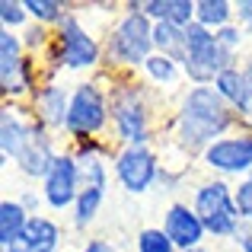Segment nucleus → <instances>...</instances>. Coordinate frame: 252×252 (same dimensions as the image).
Listing matches in <instances>:
<instances>
[{"instance_id": "obj_34", "label": "nucleus", "mask_w": 252, "mask_h": 252, "mask_svg": "<svg viewBox=\"0 0 252 252\" xmlns=\"http://www.w3.org/2000/svg\"><path fill=\"white\" fill-rule=\"evenodd\" d=\"M0 252H29V249H26L23 243H16V246H10V249H0Z\"/></svg>"}, {"instance_id": "obj_32", "label": "nucleus", "mask_w": 252, "mask_h": 252, "mask_svg": "<svg viewBox=\"0 0 252 252\" xmlns=\"http://www.w3.org/2000/svg\"><path fill=\"white\" fill-rule=\"evenodd\" d=\"M230 246H233L236 252H252V227H246V223H243V230L236 233V240L230 243Z\"/></svg>"}, {"instance_id": "obj_27", "label": "nucleus", "mask_w": 252, "mask_h": 252, "mask_svg": "<svg viewBox=\"0 0 252 252\" xmlns=\"http://www.w3.org/2000/svg\"><path fill=\"white\" fill-rule=\"evenodd\" d=\"M134 249L137 252H179L176 243L163 233V227H141L134 233Z\"/></svg>"}, {"instance_id": "obj_30", "label": "nucleus", "mask_w": 252, "mask_h": 252, "mask_svg": "<svg viewBox=\"0 0 252 252\" xmlns=\"http://www.w3.org/2000/svg\"><path fill=\"white\" fill-rule=\"evenodd\" d=\"M19 204H23L29 214H42L45 198H42V191H38V189H23V191H19Z\"/></svg>"}, {"instance_id": "obj_31", "label": "nucleus", "mask_w": 252, "mask_h": 252, "mask_svg": "<svg viewBox=\"0 0 252 252\" xmlns=\"http://www.w3.org/2000/svg\"><path fill=\"white\" fill-rule=\"evenodd\" d=\"M77 252H118V249H115V243L102 240V236H86L80 246H77Z\"/></svg>"}, {"instance_id": "obj_28", "label": "nucleus", "mask_w": 252, "mask_h": 252, "mask_svg": "<svg viewBox=\"0 0 252 252\" xmlns=\"http://www.w3.org/2000/svg\"><path fill=\"white\" fill-rule=\"evenodd\" d=\"M29 10H26V0H0V29L6 32H23L29 26Z\"/></svg>"}, {"instance_id": "obj_4", "label": "nucleus", "mask_w": 252, "mask_h": 252, "mask_svg": "<svg viewBox=\"0 0 252 252\" xmlns=\"http://www.w3.org/2000/svg\"><path fill=\"white\" fill-rule=\"evenodd\" d=\"M105 45V74L141 77V67L154 55V23L141 10V0H128L118 6L115 19L102 35Z\"/></svg>"}, {"instance_id": "obj_10", "label": "nucleus", "mask_w": 252, "mask_h": 252, "mask_svg": "<svg viewBox=\"0 0 252 252\" xmlns=\"http://www.w3.org/2000/svg\"><path fill=\"white\" fill-rule=\"evenodd\" d=\"M195 163L208 172V176L223 179V182H240V179H246L252 172V131L236 128L233 134L214 141Z\"/></svg>"}, {"instance_id": "obj_3", "label": "nucleus", "mask_w": 252, "mask_h": 252, "mask_svg": "<svg viewBox=\"0 0 252 252\" xmlns=\"http://www.w3.org/2000/svg\"><path fill=\"white\" fill-rule=\"evenodd\" d=\"M45 77H96L105 70V45L96 32L86 26L77 6H70V13L61 19V26L55 29V48L48 51V58L42 61Z\"/></svg>"}, {"instance_id": "obj_20", "label": "nucleus", "mask_w": 252, "mask_h": 252, "mask_svg": "<svg viewBox=\"0 0 252 252\" xmlns=\"http://www.w3.org/2000/svg\"><path fill=\"white\" fill-rule=\"evenodd\" d=\"M29 217L32 214L19 204V198H3L0 201V249H10L23 240Z\"/></svg>"}, {"instance_id": "obj_13", "label": "nucleus", "mask_w": 252, "mask_h": 252, "mask_svg": "<svg viewBox=\"0 0 252 252\" xmlns=\"http://www.w3.org/2000/svg\"><path fill=\"white\" fill-rule=\"evenodd\" d=\"M42 125L35 122L29 102H3L0 109V160L13 163L26 150V144L35 137Z\"/></svg>"}, {"instance_id": "obj_5", "label": "nucleus", "mask_w": 252, "mask_h": 252, "mask_svg": "<svg viewBox=\"0 0 252 252\" xmlns=\"http://www.w3.org/2000/svg\"><path fill=\"white\" fill-rule=\"evenodd\" d=\"M112 131V102H109V74H96L86 80H74L70 93V112L64 141L83 144V141H109Z\"/></svg>"}, {"instance_id": "obj_26", "label": "nucleus", "mask_w": 252, "mask_h": 252, "mask_svg": "<svg viewBox=\"0 0 252 252\" xmlns=\"http://www.w3.org/2000/svg\"><path fill=\"white\" fill-rule=\"evenodd\" d=\"M243 90H246V80H243V67H240V64H236V67H227V70H223V74L214 80V93H217V96H220L233 112H236V105H240V99H243Z\"/></svg>"}, {"instance_id": "obj_1", "label": "nucleus", "mask_w": 252, "mask_h": 252, "mask_svg": "<svg viewBox=\"0 0 252 252\" xmlns=\"http://www.w3.org/2000/svg\"><path fill=\"white\" fill-rule=\"evenodd\" d=\"M240 125V115L214 93V86H189L172 102L166 118L169 147L185 154L189 160H198L214 141L233 134Z\"/></svg>"}, {"instance_id": "obj_12", "label": "nucleus", "mask_w": 252, "mask_h": 252, "mask_svg": "<svg viewBox=\"0 0 252 252\" xmlns=\"http://www.w3.org/2000/svg\"><path fill=\"white\" fill-rule=\"evenodd\" d=\"M70 93H74V83L61 80V77H45L42 86L32 93L29 109L35 115V122L42 125L45 131L64 137V128H67V112H70ZM67 144V141H64Z\"/></svg>"}, {"instance_id": "obj_15", "label": "nucleus", "mask_w": 252, "mask_h": 252, "mask_svg": "<svg viewBox=\"0 0 252 252\" xmlns=\"http://www.w3.org/2000/svg\"><path fill=\"white\" fill-rule=\"evenodd\" d=\"M163 233L169 236L172 243H176L179 252H191V249H201L208 246V230H204L201 217L195 214V208H191L189 201H172L166 204V211H163Z\"/></svg>"}, {"instance_id": "obj_16", "label": "nucleus", "mask_w": 252, "mask_h": 252, "mask_svg": "<svg viewBox=\"0 0 252 252\" xmlns=\"http://www.w3.org/2000/svg\"><path fill=\"white\" fill-rule=\"evenodd\" d=\"M141 80L147 83L157 96H172V102L189 90V80H185L182 64H179L176 58L160 55V51H154V55L147 58V64L141 67Z\"/></svg>"}, {"instance_id": "obj_7", "label": "nucleus", "mask_w": 252, "mask_h": 252, "mask_svg": "<svg viewBox=\"0 0 252 252\" xmlns=\"http://www.w3.org/2000/svg\"><path fill=\"white\" fill-rule=\"evenodd\" d=\"M42 61L26 55L19 32L0 29V93L3 102H29L32 93L42 86Z\"/></svg>"}, {"instance_id": "obj_19", "label": "nucleus", "mask_w": 252, "mask_h": 252, "mask_svg": "<svg viewBox=\"0 0 252 252\" xmlns=\"http://www.w3.org/2000/svg\"><path fill=\"white\" fill-rule=\"evenodd\" d=\"M141 10L150 23H172L182 29L195 23V0H141Z\"/></svg>"}, {"instance_id": "obj_17", "label": "nucleus", "mask_w": 252, "mask_h": 252, "mask_svg": "<svg viewBox=\"0 0 252 252\" xmlns=\"http://www.w3.org/2000/svg\"><path fill=\"white\" fill-rule=\"evenodd\" d=\"M64 240H67V230L61 227V220H55L48 214H32L19 243L29 252H61Z\"/></svg>"}, {"instance_id": "obj_14", "label": "nucleus", "mask_w": 252, "mask_h": 252, "mask_svg": "<svg viewBox=\"0 0 252 252\" xmlns=\"http://www.w3.org/2000/svg\"><path fill=\"white\" fill-rule=\"evenodd\" d=\"M64 147H67V144H64V137H58V134H51V131L38 128L35 137L26 144V150L10 163V166L16 169L26 182H42V179L48 176V169L55 166V160L61 157Z\"/></svg>"}, {"instance_id": "obj_33", "label": "nucleus", "mask_w": 252, "mask_h": 252, "mask_svg": "<svg viewBox=\"0 0 252 252\" xmlns=\"http://www.w3.org/2000/svg\"><path fill=\"white\" fill-rule=\"evenodd\" d=\"M191 252H227L220 246V243H208V246H201V249H191Z\"/></svg>"}, {"instance_id": "obj_22", "label": "nucleus", "mask_w": 252, "mask_h": 252, "mask_svg": "<svg viewBox=\"0 0 252 252\" xmlns=\"http://www.w3.org/2000/svg\"><path fill=\"white\" fill-rule=\"evenodd\" d=\"M154 48L166 58H176L182 64L185 58V29L172 23H154Z\"/></svg>"}, {"instance_id": "obj_2", "label": "nucleus", "mask_w": 252, "mask_h": 252, "mask_svg": "<svg viewBox=\"0 0 252 252\" xmlns=\"http://www.w3.org/2000/svg\"><path fill=\"white\" fill-rule=\"evenodd\" d=\"M163 96H157L141 77H118L109 74V102H112V131L109 141L115 147H157L160 122L157 105Z\"/></svg>"}, {"instance_id": "obj_18", "label": "nucleus", "mask_w": 252, "mask_h": 252, "mask_svg": "<svg viewBox=\"0 0 252 252\" xmlns=\"http://www.w3.org/2000/svg\"><path fill=\"white\" fill-rule=\"evenodd\" d=\"M105 201H109V189H105V185H83V189H80V198H77V204H74V211L67 214L70 230L86 233V230L99 220Z\"/></svg>"}, {"instance_id": "obj_6", "label": "nucleus", "mask_w": 252, "mask_h": 252, "mask_svg": "<svg viewBox=\"0 0 252 252\" xmlns=\"http://www.w3.org/2000/svg\"><path fill=\"white\" fill-rule=\"evenodd\" d=\"M189 204L195 208V214L201 217L204 230H208L211 243H233L236 233L243 230V217L236 208V195H233V182H223V179L204 176L195 182L191 189Z\"/></svg>"}, {"instance_id": "obj_25", "label": "nucleus", "mask_w": 252, "mask_h": 252, "mask_svg": "<svg viewBox=\"0 0 252 252\" xmlns=\"http://www.w3.org/2000/svg\"><path fill=\"white\" fill-rule=\"evenodd\" d=\"M26 10H29L32 23L48 26V29H58L61 19L70 13V3H61V0H26Z\"/></svg>"}, {"instance_id": "obj_9", "label": "nucleus", "mask_w": 252, "mask_h": 252, "mask_svg": "<svg viewBox=\"0 0 252 252\" xmlns=\"http://www.w3.org/2000/svg\"><path fill=\"white\" fill-rule=\"evenodd\" d=\"M112 179L125 195H147L163 179V154L157 147H115Z\"/></svg>"}, {"instance_id": "obj_24", "label": "nucleus", "mask_w": 252, "mask_h": 252, "mask_svg": "<svg viewBox=\"0 0 252 252\" xmlns=\"http://www.w3.org/2000/svg\"><path fill=\"white\" fill-rule=\"evenodd\" d=\"M19 38H23L26 55L35 58V61H45V58H48V51L55 48V29L38 26V23H29L23 32H19Z\"/></svg>"}, {"instance_id": "obj_29", "label": "nucleus", "mask_w": 252, "mask_h": 252, "mask_svg": "<svg viewBox=\"0 0 252 252\" xmlns=\"http://www.w3.org/2000/svg\"><path fill=\"white\" fill-rule=\"evenodd\" d=\"M233 195H236V208L246 227H252V172L240 182H233Z\"/></svg>"}, {"instance_id": "obj_23", "label": "nucleus", "mask_w": 252, "mask_h": 252, "mask_svg": "<svg viewBox=\"0 0 252 252\" xmlns=\"http://www.w3.org/2000/svg\"><path fill=\"white\" fill-rule=\"evenodd\" d=\"M214 35H217V42H220V48L227 51L233 61H243V58L252 55V38H249V29H246V26L230 23V26H223L220 32H214Z\"/></svg>"}, {"instance_id": "obj_8", "label": "nucleus", "mask_w": 252, "mask_h": 252, "mask_svg": "<svg viewBox=\"0 0 252 252\" xmlns=\"http://www.w3.org/2000/svg\"><path fill=\"white\" fill-rule=\"evenodd\" d=\"M243 61H233L227 51L220 48L217 35L204 26L191 23L185 29V58H182V70L189 86H214V80L223 74L227 67H236Z\"/></svg>"}, {"instance_id": "obj_11", "label": "nucleus", "mask_w": 252, "mask_h": 252, "mask_svg": "<svg viewBox=\"0 0 252 252\" xmlns=\"http://www.w3.org/2000/svg\"><path fill=\"white\" fill-rule=\"evenodd\" d=\"M80 166H77L74 154H70V147L61 150V157L55 160V166L48 169V176L38 182V191H42L45 198V208L51 211V214H70L77 204V198H80Z\"/></svg>"}, {"instance_id": "obj_21", "label": "nucleus", "mask_w": 252, "mask_h": 252, "mask_svg": "<svg viewBox=\"0 0 252 252\" xmlns=\"http://www.w3.org/2000/svg\"><path fill=\"white\" fill-rule=\"evenodd\" d=\"M195 23L211 32H220L223 26L236 23L233 0H195Z\"/></svg>"}]
</instances>
